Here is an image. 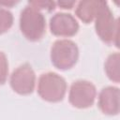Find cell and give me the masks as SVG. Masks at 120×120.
I'll use <instances>...</instances> for the list:
<instances>
[{
  "instance_id": "cell-1",
  "label": "cell",
  "mask_w": 120,
  "mask_h": 120,
  "mask_svg": "<svg viewBox=\"0 0 120 120\" xmlns=\"http://www.w3.org/2000/svg\"><path fill=\"white\" fill-rule=\"evenodd\" d=\"M97 34L106 43H114L118 47V21L113 17L112 10L105 1H101L95 18Z\"/></svg>"
},
{
  "instance_id": "cell-2",
  "label": "cell",
  "mask_w": 120,
  "mask_h": 120,
  "mask_svg": "<svg viewBox=\"0 0 120 120\" xmlns=\"http://www.w3.org/2000/svg\"><path fill=\"white\" fill-rule=\"evenodd\" d=\"M20 28L22 35L28 40L37 41L40 39L45 33V18L43 14L34 7H25L21 12Z\"/></svg>"
},
{
  "instance_id": "cell-3",
  "label": "cell",
  "mask_w": 120,
  "mask_h": 120,
  "mask_svg": "<svg viewBox=\"0 0 120 120\" xmlns=\"http://www.w3.org/2000/svg\"><path fill=\"white\" fill-rule=\"evenodd\" d=\"M67 91L66 81L53 72L44 73L39 77L38 93L39 97L50 102H57L63 99Z\"/></svg>"
},
{
  "instance_id": "cell-4",
  "label": "cell",
  "mask_w": 120,
  "mask_h": 120,
  "mask_svg": "<svg viewBox=\"0 0 120 120\" xmlns=\"http://www.w3.org/2000/svg\"><path fill=\"white\" fill-rule=\"evenodd\" d=\"M79 57L77 45L69 39L56 40L51 49V60L52 65L59 69L72 68Z\"/></svg>"
},
{
  "instance_id": "cell-5",
  "label": "cell",
  "mask_w": 120,
  "mask_h": 120,
  "mask_svg": "<svg viewBox=\"0 0 120 120\" xmlns=\"http://www.w3.org/2000/svg\"><path fill=\"white\" fill-rule=\"evenodd\" d=\"M96 95V87L92 82L84 80H79L71 84L68 99L73 107L84 109L90 107L94 103Z\"/></svg>"
},
{
  "instance_id": "cell-6",
  "label": "cell",
  "mask_w": 120,
  "mask_h": 120,
  "mask_svg": "<svg viewBox=\"0 0 120 120\" xmlns=\"http://www.w3.org/2000/svg\"><path fill=\"white\" fill-rule=\"evenodd\" d=\"M36 83V75L28 64L16 68L10 76L11 88L20 95H28L33 92Z\"/></svg>"
},
{
  "instance_id": "cell-7",
  "label": "cell",
  "mask_w": 120,
  "mask_h": 120,
  "mask_svg": "<svg viewBox=\"0 0 120 120\" xmlns=\"http://www.w3.org/2000/svg\"><path fill=\"white\" fill-rule=\"evenodd\" d=\"M50 29L55 36L71 37L78 32L79 23L71 14L59 12L51 18Z\"/></svg>"
},
{
  "instance_id": "cell-8",
  "label": "cell",
  "mask_w": 120,
  "mask_h": 120,
  "mask_svg": "<svg viewBox=\"0 0 120 120\" xmlns=\"http://www.w3.org/2000/svg\"><path fill=\"white\" fill-rule=\"evenodd\" d=\"M98 107L105 114H117L119 112V89L114 86L104 87L98 96Z\"/></svg>"
},
{
  "instance_id": "cell-9",
  "label": "cell",
  "mask_w": 120,
  "mask_h": 120,
  "mask_svg": "<svg viewBox=\"0 0 120 120\" xmlns=\"http://www.w3.org/2000/svg\"><path fill=\"white\" fill-rule=\"evenodd\" d=\"M101 1L97 0H86L79 2L76 8V15L77 17L85 23L91 22L95 20L96 15L98 13V8L100 6Z\"/></svg>"
},
{
  "instance_id": "cell-10",
  "label": "cell",
  "mask_w": 120,
  "mask_h": 120,
  "mask_svg": "<svg viewBox=\"0 0 120 120\" xmlns=\"http://www.w3.org/2000/svg\"><path fill=\"white\" fill-rule=\"evenodd\" d=\"M119 53L114 52L108 56L105 62V71L110 80L118 82H119Z\"/></svg>"
},
{
  "instance_id": "cell-11",
  "label": "cell",
  "mask_w": 120,
  "mask_h": 120,
  "mask_svg": "<svg viewBox=\"0 0 120 120\" xmlns=\"http://www.w3.org/2000/svg\"><path fill=\"white\" fill-rule=\"evenodd\" d=\"M13 23V16L10 11L0 8V35L7 32Z\"/></svg>"
},
{
  "instance_id": "cell-12",
  "label": "cell",
  "mask_w": 120,
  "mask_h": 120,
  "mask_svg": "<svg viewBox=\"0 0 120 120\" xmlns=\"http://www.w3.org/2000/svg\"><path fill=\"white\" fill-rule=\"evenodd\" d=\"M8 64L4 52H0V84H3L8 77Z\"/></svg>"
},
{
  "instance_id": "cell-13",
  "label": "cell",
  "mask_w": 120,
  "mask_h": 120,
  "mask_svg": "<svg viewBox=\"0 0 120 120\" xmlns=\"http://www.w3.org/2000/svg\"><path fill=\"white\" fill-rule=\"evenodd\" d=\"M29 5L34 7L37 9H46L48 11L53 10L55 7V3L52 1H31Z\"/></svg>"
},
{
  "instance_id": "cell-14",
  "label": "cell",
  "mask_w": 120,
  "mask_h": 120,
  "mask_svg": "<svg viewBox=\"0 0 120 120\" xmlns=\"http://www.w3.org/2000/svg\"><path fill=\"white\" fill-rule=\"evenodd\" d=\"M61 8H71L74 5H75V2H65V1H60L57 3Z\"/></svg>"
}]
</instances>
